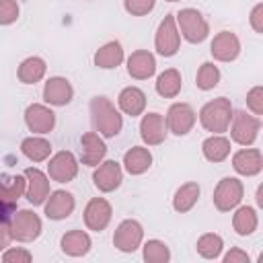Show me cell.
<instances>
[{
  "instance_id": "29",
  "label": "cell",
  "mask_w": 263,
  "mask_h": 263,
  "mask_svg": "<svg viewBox=\"0 0 263 263\" xmlns=\"http://www.w3.org/2000/svg\"><path fill=\"white\" fill-rule=\"evenodd\" d=\"M201 150H203V156H205L208 160H212V162H222V160L230 154V142H228L226 138H222V136H212V138H208V140L203 142Z\"/></svg>"
},
{
  "instance_id": "38",
  "label": "cell",
  "mask_w": 263,
  "mask_h": 263,
  "mask_svg": "<svg viewBox=\"0 0 263 263\" xmlns=\"http://www.w3.org/2000/svg\"><path fill=\"white\" fill-rule=\"evenodd\" d=\"M261 95H263L261 86H255V88L247 95V105L253 109L255 115H261V113H263V101H261Z\"/></svg>"
},
{
  "instance_id": "26",
  "label": "cell",
  "mask_w": 263,
  "mask_h": 263,
  "mask_svg": "<svg viewBox=\"0 0 263 263\" xmlns=\"http://www.w3.org/2000/svg\"><path fill=\"white\" fill-rule=\"evenodd\" d=\"M181 84H183L181 74H179L175 68H168V70H164V72L158 76V80H156V92H158L160 97L173 99V97L179 95Z\"/></svg>"
},
{
  "instance_id": "18",
  "label": "cell",
  "mask_w": 263,
  "mask_h": 263,
  "mask_svg": "<svg viewBox=\"0 0 263 263\" xmlns=\"http://www.w3.org/2000/svg\"><path fill=\"white\" fill-rule=\"evenodd\" d=\"M25 177L29 179V187H27V199L33 203V205H39L43 203V199L47 197L49 193V181L47 177L39 171V168H27L25 171Z\"/></svg>"
},
{
  "instance_id": "27",
  "label": "cell",
  "mask_w": 263,
  "mask_h": 263,
  "mask_svg": "<svg viewBox=\"0 0 263 263\" xmlns=\"http://www.w3.org/2000/svg\"><path fill=\"white\" fill-rule=\"evenodd\" d=\"M45 74V62L41 58H27L18 66V80L25 84H35Z\"/></svg>"
},
{
  "instance_id": "41",
  "label": "cell",
  "mask_w": 263,
  "mask_h": 263,
  "mask_svg": "<svg viewBox=\"0 0 263 263\" xmlns=\"http://www.w3.org/2000/svg\"><path fill=\"white\" fill-rule=\"evenodd\" d=\"M261 12H263V6L257 4V6L253 8V14H251V25H253V29H255L257 33L263 31V25H261Z\"/></svg>"
},
{
  "instance_id": "24",
  "label": "cell",
  "mask_w": 263,
  "mask_h": 263,
  "mask_svg": "<svg viewBox=\"0 0 263 263\" xmlns=\"http://www.w3.org/2000/svg\"><path fill=\"white\" fill-rule=\"evenodd\" d=\"M62 251L66 255H72V257H80V255H86L90 251V238L86 232L82 230H72L68 234L62 236Z\"/></svg>"
},
{
  "instance_id": "19",
  "label": "cell",
  "mask_w": 263,
  "mask_h": 263,
  "mask_svg": "<svg viewBox=\"0 0 263 263\" xmlns=\"http://www.w3.org/2000/svg\"><path fill=\"white\" fill-rule=\"evenodd\" d=\"M80 144H82V154H80L82 162L88 164V166H97L101 162V158L105 156V152H107L105 142L95 132H88V134L82 136Z\"/></svg>"
},
{
  "instance_id": "30",
  "label": "cell",
  "mask_w": 263,
  "mask_h": 263,
  "mask_svg": "<svg viewBox=\"0 0 263 263\" xmlns=\"http://www.w3.org/2000/svg\"><path fill=\"white\" fill-rule=\"evenodd\" d=\"M197 197H199V185L197 183H185L183 187L177 189L175 199H173V205H175L177 212L183 214V212H189L195 205Z\"/></svg>"
},
{
  "instance_id": "7",
  "label": "cell",
  "mask_w": 263,
  "mask_h": 263,
  "mask_svg": "<svg viewBox=\"0 0 263 263\" xmlns=\"http://www.w3.org/2000/svg\"><path fill=\"white\" fill-rule=\"evenodd\" d=\"M140 242H142V226H140V222L123 220L117 226L115 234H113V245L123 253H132V251H136L140 247Z\"/></svg>"
},
{
  "instance_id": "9",
  "label": "cell",
  "mask_w": 263,
  "mask_h": 263,
  "mask_svg": "<svg viewBox=\"0 0 263 263\" xmlns=\"http://www.w3.org/2000/svg\"><path fill=\"white\" fill-rule=\"evenodd\" d=\"M47 171H49V177L58 183H68L76 177L78 173V164H76V158L72 152H58L49 164H47Z\"/></svg>"
},
{
  "instance_id": "35",
  "label": "cell",
  "mask_w": 263,
  "mask_h": 263,
  "mask_svg": "<svg viewBox=\"0 0 263 263\" xmlns=\"http://www.w3.org/2000/svg\"><path fill=\"white\" fill-rule=\"evenodd\" d=\"M168 257H171V253H168L164 242H160V240H148L146 242V247H144V259L146 261L164 263V261H168Z\"/></svg>"
},
{
  "instance_id": "21",
  "label": "cell",
  "mask_w": 263,
  "mask_h": 263,
  "mask_svg": "<svg viewBox=\"0 0 263 263\" xmlns=\"http://www.w3.org/2000/svg\"><path fill=\"white\" fill-rule=\"evenodd\" d=\"M232 166L236 173L240 175H257L263 166L261 162V152L259 150H253V148H247V150H240L234 154L232 158Z\"/></svg>"
},
{
  "instance_id": "37",
  "label": "cell",
  "mask_w": 263,
  "mask_h": 263,
  "mask_svg": "<svg viewBox=\"0 0 263 263\" xmlns=\"http://www.w3.org/2000/svg\"><path fill=\"white\" fill-rule=\"evenodd\" d=\"M154 2L156 0H125V10L134 16H142V14H148L152 8H154Z\"/></svg>"
},
{
  "instance_id": "10",
  "label": "cell",
  "mask_w": 263,
  "mask_h": 263,
  "mask_svg": "<svg viewBox=\"0 0 263 263\" xmlns=\"http://www.w3.org/2000/svg\"><path fill=\"white\" fill-rule=\"evenodd\" d=\"M111 220V205L107 199L103 197H95L86 203V210H84V222L90 230H97L101 232Z\"/></svg>"
},
{
  "instance_id": "43",
  "label": "cell",
  "mask_w": 263,
  "mask_h": 263,
  "mask_svg": "<svg viewBox=\"0 0 263 263\" xmlns=\"http://www.w3.org/2000/svg\"><path fill=\"white\" fill-rule=\"evenodd\" d=\"M8 242H10V226L6 222H0V251L8 247Z\"/></svg>"
},
{
  "instance_id": "8",
  "label": "cell",
  "mask_w": 263,
  "mask_h": 263,
  "mask_svg": "<svg viewBox=\"0 0 263 263\" xmlns=\"http://www.w3.org/2000/svg\"><path fill=\"white\" fill-rule=\"evenodd\" d=\"M195 123V111L187 103H175L166 113V125L173 134L185 136Z\"/></svg>"
},
{
  "instance_id": "32",
  "label": "cell",
  "mask_w": 263,
  "mask_h": 263,
  "mask_svg": "<svg viewBox=\"0 0 263 263\" xmlns=\"http://www.w3.org/2000/svg\"><path fill=\"white\" fill-rule=\"evenodd\" d=\"M255 228H257V214H255V210L253 208H240L234 214V230L240 236H247Z\"/></svg>"
},
{
  "instance_id": "12",
  "label": "cell",
  "mask_w": 263,
  "mask_h": 263,
  "mask_svg": "<svg viewBox=\"0 0 263 263\" xmlns=\"http://www.w3.org/2000/svg\"><path fill=\"white\" fill-rule=\"evenodd\" d=\"M240 53V43L238 37L230 31H222L214 37L212 41V55L220 62H232Z\"/></svg>"
},
{
  "instance_id": "11",
  "label": "cell",
  "mask_w": 263,
  "mask_h": 263,
  "mask_svg": "<svg viewBox=\"0 0 263 263\" xmlns=\"http://www.w3.org/2000/svg\"><path fill=\"white\" fill-rule=\"evenodd\" d=\"M257 132H259V119L257 117L247 115L245 111H238L234 115V123H232V138H234V142H238L242 146H249V144L255 142Z\"/></svg>"
},
{
  "instance_id": "1",
  "label": "cell",
  "mask_w": 263,
  "mask_h": 263,
  "mask_svg": "<svg viewBox=\"0 0 263 263\" xmlns=\"http://www.w3.org/2000/svg\"><path fill=\"white\" fill-rule=\"evenodd\" d=\"M90 115H92V123H95L97 132L107 136V138L117 136L121 125H123L121 115L115 111L111 101L105 97H95L90 101Z\"/></svg>"
},
{
  "instance_id": "2",
  "label": "cell",
  "mask_w": 263,
  "mask_h": 263,
  "mask_svg": "<svg viewBox=\"0 0 263 263\" xmlns=\"http://www.w3.org/2000/svg\"><path fill=\"white\" fill-rule=\"evenodd\" d=\"M199 119H201V125L208 129V132H226L228 125H230V119H232V107H230V101L226 97H220V99H214L210 101L208 105H203L201 113H199Z\"/></svg>"
},
{
  "instance_id": "42",
  "label": "cell",
  "mask_w": 263,
  "mask_h": 263,
  "mask_svg": "<svg viewBox=\"0 0 263 263\" xmlns=\"http://www.w3.org/2000/svg\"><path fill=\"white\" fill-rule=\"evenodd\" d=\"M224 261H226V263H234V261H242V263L247 261V263H249V255H247V253H242L240 249H232V251L224 257Z\"/></svg>"
},
{
  "instance_id": "15",
  "label": "cell",
  "mask_w": 263,
  "mask_h": 263,
  "mask_svg": "<svg viewBox=\"0 0 263 263\" xmlns=\"http://www.w3.org/2000/svg\"><path fill=\"white\" fill-rule=\"evenodd\" d=\"M140 134L142 140L150 146H156L164 140L166 136V125H164V117L160 113H148L144 115L142 123H140Z\"/></svg>"
},
{
  "instance_id": "22",
  "label": "cell",
  "mask_w": 263,
  "mask_h": 263,
  "mask_svg": "<svg viewBox=\"0 0 263 263\" xmlns=\"http://www.w3.org/2000/svg\"><path fill=\"white\" fill-rule=\"evenodd\" d=\"M119 107L127 115H140L146 107V95L138 86H127L119 92Z\"/></svg>"
},
{
  "instance_id": "5",
  "label": "cell",
  "mask_w": 263,
  "mask_h": 263,
  "mask_svg": "<svg viewBox=\"0 0 263 263\" xmlns=\"http://www.w3.org/2000/svg\"><path fill=\"white\" fill-rule=\"evenodd\" d=\"M179 31L175 27V16L173 14H166L164 21L158 25V31H156V39H154V45H156V51L164 58H171L177 53L179 49Z\"/></svg>"
},
{
  "instance_id": "6",
  "label": "cell",
  "mask_w": 263,
  "mask_h": 263,
  "mask_svg": "<svg viewBox=\"0 0 263 263\" xmlns=\"http://www.w3.org/2000/svg\"><path fill=\"white\" fill-rule=\"evenodd\" d=\"M240 197H242V185L238 179H232V177L222 179L214 191V203L220 212L232 210L240 201Z\"/></svg>"
},
{
  "instance_id": "36",
  "label": "cell",
  "mask_w": 263,
  "mask_h": 263,
  "mask_svg": "<svg viewBox=\"0 0 263 263\" xmlns=\"http://www.w3.org/2000/svg\"><path fill=\"white\" fill-rule=\"evenodd\" d=\"M18 18V4L14 0H0V25H10Z\"/></svg>"
},
{
  "instance_id": "16",
  "label": "cell",
  "mask_w": 263,
  "mask_h": 263,
  "mask_svg": "<svg viewBox=\"0 0 263 263\" xmlns=\"http://www.w3.org/2000/svg\"><path fill=\"white\" fill-rule=\"evenodd\" d=\"M156 70V62H154V55L146 49H140V51H134L127 60V72L132 78H138V80H146L154 74Z\"/></svg>"
},
{
  "instance_id": "17",
  "label": "cell",
  "mask_w": 263,
  "mask_h": 263,
  "mask_svg": "<svg viewBox=\"0 0 263 263\" xmlns=\"http://www.w3.org/2000/svg\"><path fill=\"white\" fill-rule=\"evenodd\" d=\"M72 95H74V90H72L70 82L66 78H60V76L49 78L45 88H43V99L49 105H58V107L68 105L72 101Z\"/></svg>"
},
{
  "instance_id": "31",
  "label": "cell",
  "mask_w": 263,
  "mask_h": 263,
  "mask_svg": "<svg viewBox=\"0 0 263 263\" xmlns=\"http://www.w3.org/2000/svg\"><path fill=\"white\" fill-rule=\"evenodd\" d=\"M25 191V179L21 175H0V197L14 201Z\"/></svg>"
},
{
  "instance_id": "14",
  "label": "cell",
  "mask_w": 263,
  "mask_h": 263,
  "mask_svg": "<svg viewBox=\"0 0 263 263\" xmlns=\"http://www.w3.org/2000/svg\"><path fill=\"white\" fill-rule=\"evenodd\" d=\"M25 121H27V125H29L31 132H35V134H47L55 125V115H53V111H49L43 105H31L25 111Z\"/></svg>"
},
{
  "instance_id": "23",
  "label": "cell",
  "mask_w": 263,
  "mask_h": 263,
  "mask_svg": "<svg viewBox=\"0 0 263 263\" xmlns=\"http://www.w3.org/2000/svg\"><path fill=\"white\" fill-rule=\"evenodd\" d=\"M123 164H125L127 173H132V175H142L144 171L150 168V164H152V154L148 152V148L134 146L132 150H127V152L123 154Z\"/></svg>"
},
{
  "instance_id": "20",
  "label": "cell",
  "mask_w": 263,
  "mask_h": 263,
  "mask_svg": "<svg viewBox=\"0 0 263 263\" xmlns=\"http://www.w3.org/2000/svg\"><path fill=\"white\" fill-rule=\"evenodd\" d=\"M74 210V197L68 191H53L49 201L45 203V214L51 220H64Z\"/></svg>"
},
{
  "instance_id": "13",
  "label": "cell",
  "mask_w": 263,
  "mask_h": 263,
  "mask_svg": "<svg viewBox=\"0 0 263 263\" xmlns=\"http://www.w3.org/2000/svg\"><path fill=\"white\" fill-rule=\"evenodd\" d=\"M121 179H123V173H121V166H119L115 160L103 162V164L95 171V175H92V181H95L97 189H101V191H105V193L117 189V187L121 185Z\"/></svg>"
},
{
  "instance_id": "44",
  "label": "cell",
  "mask_w": 263,
  "mask_h": 263,
  "mask_svg": "<svg viewBox=\"0 0 263 263\" xmlns=\"http://www.w3.org/2000/svg\"><path fill=\"white\" fill-rule=\"evenodd\" d=\"M168 2H177V0H168Z\"/></svg>"
},
{
  "instance_id": "28",
  "label": "cell",
  "mask_w": 263,
  "mask_h": 263,
  "mask_svg": "<svg viewBox=\"0 0 263 263\" xmlns=\"http://www.w3.org/2000/svg\"><path fill=\"white\" fill-rule=\"evenodd\" d=\"M21 150H23V154H25L29 160L41 162V160H45V158L49 156L51 144H49L47 140H43V138H25L23 144H21Z\"/></svg>"
},
{
  "instance_id": "3",
  "label": "cell",
  "mask_w": 263,
  "mask_h": 263,
  "mask_svg": "<svg viewBox=\"0 0 263 263\" xmlns=\"http://www.w3.org/2000/svg\"><path fill=\"white\" fill-rule=\"evenodd\" d=\"M177 23L181 27V33L183 37L189 41V43H201L208 33H210V27L205 23V18L201 16V12H197L195 8H183L179 14H177Z\"/></svg>"
},
{
  "instance_id": "40",
  "label": "cell",
  "mask_w": 263,
  "mask_h": 263,
  "mask_svg": "<svg viewBox=\"0 0 263 263\" xmlns=\"http://www.w3.org/2000/svg\"><path fill=\"white\" fill-rule=\"evenodd\" d=\"M14 210H16L14 201H8V199L0 197V222H8V218L14 214Z\"/></svg>"
},
{
  "instance_id": "4",
  "label": "cell",
  "mask_w": 263,
  "mask_h": 263,
  "mask_svg": "<svg viewBox=\"0 0 263 263\" xmlns=\"http://www.w3.org/2000/svg\"><path fill=\"white\" fill-rule=\"evenodd\" d=\"M39 234H41V220L37 214L23 210L12 218L10 238H16L21 242H29V240H35Z\"/></svg>"
},
{
  "instance_id": "39",
  "label": "cell",
  "mask_w": 263,
  "mask_h": 263,
  "mask_svg": "<svg viewBox=\"0 0 263 263\" xmlns=\"http://www.w3.org/2000/svg\"><path fill=\"white\" fill-rule=\"evenodd\" d=\"M4 263H12V261H23V263H29L31 261V253L29 251H25V249H12V251H8V253H4Z\"/></svg>"
},
{
  "instance_id": "33",
  "label": "cell",
  "mask_w": 263,
  "mask_h": 263,
  "mask_svg": "<svg viewBox=\"0 0 263 263\" xmlns=\"http://www.w3.org/2000/svg\"><path fill=\"white\" fill-rule=\"evenodd\" d=\"M218 80H220V70H218L214 64H210V62L201 64V68H199V72H197V76H195L197 88L210 90V88H214V86L218 84Z\"/></svg>"
},
{
  "instance_id": "34",
  "label": "cell",
  "mask_w": 263,
  "mask_h": 263,
  "mask_svg": "<svg viewBox=\"0 0 263 263\" xmlns=\"http://www.w3.org/2000/svg\"><path fill=\"white\" fill-rule=\"evenodd\" d=\"M197 251L205 259H216L222 251V238L218 234H203L197 240Z\"/></svg>"
},
{
  "instance_id": "25",
  "label": "cell",
  "mask_w": 263,
  "mask_h": 263,
  "mask_svg": "<svg viewBox=\"0 0 263 263\" xmlns=\"http://www.w3.org/2000/svg\"><path fill=\"white\" fill-rule=\"evenodd\" d=\"M123 60V49L117 41H109L107 45H103L97 53H95V64L99 68H117Z\"/></svg>"
}]
</instances>
